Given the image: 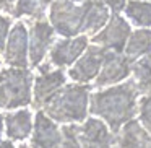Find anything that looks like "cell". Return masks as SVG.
<instances>
[{"mask_svg":"<svg viewBox=\"0 0 151 148\" xmlns=\"http://www.w3.org/2000/svg\"><path fill=\"white\" fill-rule=\"evenodd\" d=\"M106 54H107V51L98 44L88 46V49L68 70V77L75 83H89L96 80V77L99 75L102 69Z\"/></svg>","mask_w":151,"mask_h":148,"instance_id":"9c48e42d","label":"cell"},{"mask_svg":"<svg viewBox=\"0 0 151 148\" xmlns=\"http://www.w3.org/2000/svg\"><path fill=\"white\" fill-rule=\"evenodd\" d=\"M4 125H5V116L0 114V138H2V134H4Z\"/></svg>","mask_w":151,"mask_h":148,"instance_id":"d4e9b609","label":"cell"},{"mask_svg":"<svg viewBox=\"0 0 151 148\" xmlns=\"http://www.w3.org/2000/svg\"><path fill=\"white\" fill-rule=\"evenodd\" d=\"M2 54L4 62L8 67L26 69L29 65V36H28V25L24 21H18L12 26Z\"/></svg>","mask_w":151,"mask_h":148,"instance_id":"8992f818","label":"cell"},{"mask_svg":"<svg viewBox=\"0 0 151 148\" xmlns=\"http://www.w3.org/2000/svg\"><path fill=\"white\" fill-rule=\"evenodd\" d=\"M68 2H73V4H83L85 0H68Z\"/></svg>","mask_w":151,"mask_h":148,"instance_id":"484cf974","label":"cell"},{"mask_svg":"<svg viewBox=\"0 0 151 148\" xmlns=\"http://www.w3.org/2000/svg\"><path fill=\"white\" fill-rule=\"evenodd\" d=\"M148 2H151V0H148Z\"/></svg>","mask_w":151,"mask_h":148,"instance_id":"f546056e","label":"cell"},{"mask_svg":"<svg viewBox=\"0 0 151 148\" xmlns=\"http://www.w3.org/2000/svg\"><path fill=\"white\" fill-rule=\"evenodd\" d=\"M138 91L133 80L112 85L107 90L94 91L89 96V114L102 119L114 134L138 112Z\"/></svg>","mask_w":151,"mask_h":148,"instance_id":"6da1fadb","label":"cell"},{"mask_svg":"<svg viewBox=\"0 0 151 148\" xmlns=\"http://www.w3.org/2000/svg\"><path fill=\"white\" fill-rule=\"evenodd\" d=\"M146 148H151V143H150V145H148V147H146Z\"/></svg>","mask_w":151,"mask_h":148,"instance_id":"f1b7e54d","label":"cell"},{"mask_svg":"<svg viewBox=\"0 0 151 148\" xmlns=\"http://www.w3.org/2000/svg\"><path fill=\"white\" fill-rule=\"evenodd\" d=\"M15 4H17V0H0V12H5V13L12 15Z\"/></svg>","mask_w":151,"mask_h":148,"instance_id":"603a6c76","label":"cell"},{"mask_svg":"<svg viewBox=\"0 0 151 148\" xmlns=\"http://www.w3.org/2000/svg\"><path fill=\"white\" fill-rule=\"evenodd\" d=\"M132 75L140 95H146L151 91V54L135 60L132 65Z\"/></svg>","mask_w":151,"mask_h":148,"instance_id":"ac0fdd59","label":"cell"},{"mask_svg":"<svg viewBox=\"0 0 151 148\" xmlns=\"http://www.w3.org/2000/svg\"><path fill=\"white\" fill-rule=\"evenodd\" d=\"M0 148H15V145L10 140H4V142H0Z\"/></svg>","mask_w":151,"mask_h":148,"instance_id":"cb8c5ba5","label":"cell"},{"mask_svg":"<svg viewBox=\"0 0 151 148\" xmlns=\"http://www.w3.org/2000/svg\"><path fill=\"white\" fill-rule=\"evenodd\" d=\"M62 142V129L57 127V122L50 119L42 109H39L34 121V134L31 138L33 148H59Z\"/></svg>","mask_w":151,"mask_h":148,"instance_id":"4fadbf2b","label":"cell"},{"mask_svg":"<svg viewBox=\"0 0 151 148\" xmlns=\"http://www.w3.org/2000/svg\"><path fill=\"white\" fill-rule=\"evenodd\" d=\"M132 26L128 20L120 17V13H111V18L106 23V26L98 34L91 38L93 44L104 47L106 51H114V52H124L125 44L132 34Z\"/></svg>","mask_w":151,"mask_h":148,"instance_id":"52a82bcc","label":"cell"},{"mask_svg":"<svg viewBox=\"0 0 151 148\" xmlns=\"http://www.w3.org/2000/svg\"><path fill=\"white\" fill-rule=\"evenodd\" d=\"M93 86L89 83L63 85L46 104L42 111L60 124H78L85 122L89 112V96Z\"/></svg>","mask_w":151,"mask_h":148,"instance_id":"7a4b0ae2","label":"cell"},{"mask_svg":"<svg viewBox=\"0 0 151 148\" xmlns=\"http://www.w3.org/2000/svg\"><path fill=\"white\" fill-rule=\"evenodd\" d=\"M37 77H34L33 83V95H34V108H42L67 82L63 69L52 70V64L46 62L36 67Z\"/></svg>","mask_w":151,"mask_h":148,"instance_id":"5b68a950","label":"cell"},{"mask_svg":"<svg viewBox=\"0 0 151 148\" xmlns=\"http://www.w3.org/2000/svg\"><path fill=\"white\" fill-rule=\"evenodd\" d=\"M5 129L8 138L15 142H23L33 132V116L29 109H20L17 112L5 114Z\"/></svg>","mask_w":151,"mask_h":148,"instance_id":"5bb4252c","label":"cell"},{"mask_svg":"<svg viewBox=\"0 0 151 148\" xmlns=\"http://www.w3.org/2000/svg\"><path fill=\"white\" fill-rule=\"evenodd\" d=\"M124 13L128 23L137 28H151V2L148 0H127Z\"/></svg>","mask_w":151,"mask_h":148,"instance_id":"e0dca14e","label":"cell"},{"mask_svg":"<svg viewBox=\"0 0 151 148\" xmlns=\"http://www.w3.org/2000/svg\"><path fill=\"white\" fill-rule=\"evenodd\" d=\"M49 23L55 34L62 38H75L83 34L86 20V0L83 4H73L68 0H54L49 8Z\"/></svg>","mask_w":151,"mask_h":148,"instance_id":"277c9868","label":"cell"},{"mask_svg":"<svg viewBox=\"0 0 151 148\" xmlns=\"http://www.w3.org/2000/svg\"><path fill=\"white\" fill-rule=\"evenodd\" d=\"M76 134L83 148H111L115 142V134L98 117L86 119L81 127L76 125Z\"/></svg>","mask_w":151,"mask_h":148,"instance_id":"7c38bea8","label":"cell"},{"mask_svg":"<svg viewBox=\"0 0 151 148\" xmlns=\"http://www.w3.org/2000/svg\"><path fill=\"white\" fill-rule=\"evenodd\" d=\"M54 0H17L12 12V18H29L33 20H46L49 8Z\"/></svg>","mask_w":151,"mask_h":148,"instance_id":"2e32d148","label":"cell"},{"mask_svg":"<svg viewBox=\"0 0 151 148\" xmlns=\"http://www.w3.org/2000/svg\"><path fill=\"white\" fill-rule=\"evenodd\" d=\"M89 38L86 34H80L75 38H62L55 41L49 51V62L57 69L73 65L81 57V54L88 49Z\"/></svg>","mask_w":151,"mask_h":148,"instance_id":"8fae6325","label":"cell"},{"mask_svg":"<svg viewBox=\"0 0 151 148\" xmlns=\"http://www.w3.org/2000/svg\"><path fill=\"white\" fill-rule=\"evenodd\" d=\"M20 148H33V147H29V145H24V143H23V145H21Z\"/></svg>","mask_w":151,"mask_h":148,"instance_id":"4316f807","label":"cell"},{"mask_svg":"<svg viewBox=\"0 0 151 148\" xmlns=\"http://www.w3.org/2000/svg\"><path fill=\"white\" fill-rule=\"evenodd\" d=\"M111 148H119V147H117V145H114V147H111Z\"/></svg>","mask_w":151,"mask_h":148,"instance_id":"83f0119b","label":"cell"},{"mask_svg":"<svg viewBox=\"0 0 151 148\" xmlns=\"http://www.w3.org/2000/svg\"><path fill=\"white\" fill-rule=\"evenodd\" d=\"M138 119L140 124L151 134V91L143 95L141 101L138 103Z\"/></svg>","mask_w":151,"mask_h":148,"instance_id":"d6986e66","label":"cell"},{"mask_svg":"<svg viewBox=\"0 0 151 148\" xmlns=\"http://www.w3.org/2000/svg\"><path fill=\"white\" fill-rule=\"evenodd\" d=\"M34 77L29 69L7 67L0 70V108L17 109L33 101Z\"/></svg>","mask_w":151,"mask_h":148,"instance_id":"3957f363","label":"cell"},{"mask_svg":"<svg viewBox=\"0 0 151 148\" xmlns=\"http://www.w3.org/2000/svg\"><path fill=\"white\" fill-rule=\"evenodd\" d=\"M132 65H133V62L124 52L107 51L102 69L94 80V86L104 88V86H112L125 82L132 75Z\"/></svg>","mask_w":151,"mask_h":148,"instance_id":"30bf717a","label":"cell"},{"mask_svg":"<svg viewBox=\"0 0 151 148\" xmlns=\"http://www.w3.org/2000/svg\"><path fill=\"white\" fill-rule=\"evenodd\" d=\"M29 36V67L36 69L42 64L50 47L55 43V30L49 20H33L28 25Z\"/></svg>","mask_w":151,"mask_h":148,"instance_id":"ba28073f","label":"cell"},{"mask_svg":"<svg viewBox=\"0 0 151 148\" xmlns=\"http://www.w3.org/2000/svg\"><path fill=\"white\" fill-rule=\"evenodd\" d=\"M124 54L132 62L151 54V28H137L135 31H132L125 44Z\"/></svg>","mask_w":151,"mask_h":148,"instance_id":"9a60e30c","label":"cell"},{"mask_svg":"<svg viewBox=\"0 0 151 148\" xmlns=\"http://www.w3.org/2000/svg\"><path fill=\"white\" fill-rule=\"evenodd\" d=\"M10 30H12V17L0 15V52H2L4 47H5V43H7Z\"/></svg>","mask_w":151,"mask_h":148,"instance_id":"44dd1931","label":"cell"},{"mask_svg":"<svg viewBox=\"0 0 151 148\" xmlns=\"http://www.w3.org/2000/svg\"><path fill=\"white\" fill-rule=\"evenodd\" d=\"M59 148H83L81 142L76 134V124L63 125L62 129V142H60Z\"/></svg>","mask_w":151,"mask_h":148,"instance_id":"ffe728a7","label":"cell"},{"mask_svg":"<svg viewBox=\"0 0 151 148\" xmlns=\"http://www.w3.org/2000/svg\"><path fill=\"white\" fill-rule=\"evenodd\" d=\"M101 2L111 10V13H120L127 5V0H101Z\"/></svg>","mask_w":151,"mask_h":148,"instance_id":"7402d4cb","label":"cell"}]
</instances>
